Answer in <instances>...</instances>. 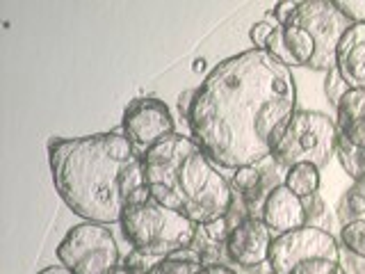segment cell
I'll return each instance as SVG.
<instances>
[{
	"label": "cell",
	"instance_id": "obj_1",
	"mask_svg": "<svg viewBox=\"0 0 365 274\" xmlns=\"http://www.w3.org/2000/svg\"><path fill=\"white\" fill-rule=\"evenodd\" d=\"M297 112L292 68L260 49L220 62L194 89L192 140L222 169L258 165L274 153Z\"/></svg>",
	"mask_w": 365,
	"mask_h": 274
},
{
	"label": "cell",
	"instance_id": "obj_2",
	"mask_svg": "<svg viewBox=\"0 0 365 274\" xmlns=\"http://www.w3.org/2000/svg\"><path fill=\"white\" fill-rule=\"evenodd\" d=\"M48 163L57 194L85 222L117 224L128 206L151 199L142 153L121 131L55 137Z\"/></svg>",
	"mask_w": 365,
	"mask_h": 274
},
{
	"label": "cell",
	"instance_id": "obj_3",
	"mask_svg": "<svg viewBox=\"0 0 365 274\" xmlns=\"http://www.w3.org/2000/svg\"><path fill=\"white\" fill-rule=\"evenodd\" d=\"M144 181L165 208L205 226L233 208V188L208 153L185 135H169L142 156Z\"/></svg>",
	"mask_w": 365,
	"mask_h": 274
},
{
	"label": "cell",
	"instance_id": "obj_4",
	"mask_svg": "<svg viewBox=\"0 0 365 274\" xmlns=\"http://www.w3.org/2000/svg\"><path fill=\"white\" fill-rule=\"evenodd\" d=\"M351 26L336 0H304L285 26H277L265 51L290 68L306 66L329 73L336 68L342 34Z\"/></svg>",
	"mask_w": 365,
	"mask_h": 274
},
{
	"label": "cell",
	"instance_id": "obj_5",
	"mask_svg": "<svg viewBox=\"0 0 365 274\" xmlns=\"http://www.w3.org/2000/svg\"><path fill=\"white\" fill-rule=\"evenodd\" d=\"M119 224L133 249L146 258H167L180 249H187L199 231V224L165 208L153 197L128 206Z\"/></svg>",
	"mask_w": 365,
	"mask_h": 274
},
{
	"label": "cell",
	"instance_id": "obj_6",
	"mask_svg": "<svg viewBox=\"0 0 365 274\" xmlns=\"http://www.w3.org/2000/svg\"><path fill=\"white\" fill-rule=\"evenodd\" d=\"M338 123L324 112L297 110L274 148L272 158L285 169L292 165H315L322 169L336 156Z\"/></svg>",
	"mask_w": 365,
	"mask_h": 274
},
{
	"label": "cell",
	"instance_id": "obj_7",
	"mask_svg": "<svg viewBox=\"0 0 365 274\" xmlns=\"http://www.w3.org/2000/svg\"><path fill=\"white\" fill-rule=\"evenodd\" d=\"M57 260L73 274H110L119 268V245L110 226L83 222L66 231L57 247Z\"/></svg>",
	"mask_w": 365,
	"mask_h": 274
},
{
	"label": "cell",
	"instance_id": "obj_8",
	"mask_svg": "<svg viewBox=\"0 0 365 274\" xmlns=\"http://www.w3.org/2000/svg\"><path fill=\"white\" fill-rule=\"evenodd\" d=\"M340 260V245L322 226H302L297 231L274 235L267 265L272 274H292L294 268L311 260Z\"/></svg>",
	"mask_w": 365,
	"mask_h": 274
},
{
	"label": "cell",
	"instance_id": "obj_9",
	"mask_svg": "<svg viewBox=\"0 0 365 274\" xmlns=\"http://www.w3.org/2000/svg\"><path fill=\"white\" fill-rule=\"evenodd\" d=\"M121 133L144 156L148 148L160 144L165 137L174 135V117H171V110L165 101L153 96L135 98L123 110Z\"/></svg>",
	"mask_w": 365,
	"mask_h": 274
},
{
	"label": "cell",
	"instance_id": "obj_10",
	"mask_svg": "<svg viewBox=\"0 0 365 274\" xmlns=\"http://www.w3.org/2000/svg\"><path fill=\"white\" fill-rule=\"evenodd\" d=\"M274 233L258 217H245V222L233 226L226 240V251L231 260L242 268H258L269 258Z\"/></svg>",
	"mask_w": 365,
	"mask_h": 274
},
{
	"label": "cell",
	"instance_id": "obj_11",
	"mask_svg": "<svg viewBox=\"0 0 365 274\" xmlns=\"http://www.w3.org/2000/svg\"><path fill=\"white\" fill-rule=\"evenodd\" d=\"M260 220L265 222V226L274 235H281L308 226V213L304 199L297 197L294 192H290L281 183V186H274L262 199Z\"/></svg>",
	"mask_w": 365,
	"mask_h": 274
},
{
	"label": "cell",
	"instance_id": "obj_12",
	"mask_svg": "<svg viewBox=\"0 0 365 274\" xmlns=\"http://www.w3.org/2000/svg\"><path fill=\"white\" fill-rule=\"evenodd\" d=\"M336 68L349 89H365V23H354L342 34L336 53Z\"/></svg>",
	"mask_w": 365,
	"mask_h": 274
},
{
	"label": "cell",
	"instance_id": "obj_13",
	"mask_svg": "<svg viewBox=\"0 0 365 274\" xmlns=\"http://www.w3.org/2000/svg\"><path fill=\"white\" fill-rule=\"evenodd\" d=\"M338 133L349 142L365 148V89H347V94L336 106Z\"/></svg>",
	"mask_w": 365,
	"mask_h": 274
},
{
	"label": "cell",
	"instance_id": "obj_14",
	"mask_svg": "<svg viewBox=\"0 0 365 274\" xmlns=\"http://www.w3.org/2000/svg\"><path fill=\"white\" fill-rule=\"evenodd\" d=\"M283 186L302 199L313 197V194H317V190H319V169L308 163L292 165L285 169Z\"/></svg>",
	"mask_w": 365,
	"mask_h": 274
},
{
	"label": "cell",
	"instance_id": "obj_15",
	"mask_svg": "<svg viewBox=\"0 0 365 274\" xmlns=\"http://www.w3.org/2000/svg\"><path fill=\"white\" fill-rule=\"evenodd\" d=\"M336 158L340 160L342 169H345L354 181L356 183L365 181V148L363 146H356L354 142H349L345 135L338 133Z\"/></svg>",
	"mask_w": 365,
	"mask_h": 274
},
{
	"label": "cell",
	"instance_id": "obj_16",
	"mask_svg": "<svg viewBox=\"0 0 365 274\" xmlns=\"http://www.w3.org/2000/svg\"><path fill=\"white\" fill-rule=\"evenodd\" d=\"M340 245L345 247L349 254L365 258V220H351L342 224L340 228Z\"/></svg>",
	"mask_w": 365,
	"mask_h": 274
},
{
	"label": "cell",
	"instance_id": "obj_17",
	"mask_svg": "<svg viewBox=\"0 0 365 274\" xmlns=\"http://www.w3.org/2000/svg\"><path fill=\"white\" fill-rule=\"evenodd\" d=\"M258 186H260V171L256 169V165L235 169L231 188H235L237 192H242V194H251V192L258 190Z\"/></svg>",
	"mask_w": 365,
	"mask_h": 274
},
{
	"label": "cell",
	"instance_id": "obj_18",
	"mask_svg": "<svg viewBox=\"0 0 365 274\" xmlns=\"http://www.w3.org/2000/svg\"><path fill=\"white\" fill-rule=\"evenodd\" d=\"M347 89L349 87H347L345 80H342L338 68H331V71L327 73V80H324V94H327V98L334 103V106H338L340 98L347 94Z\"/></svg>",
	"mask_w": 365,
	"mask_h": 274
},
{
	"label": "cell",
	"instance_id": "obj_19",
	"mask_svg": "<svg viewBox=\"0 0 365 274\" xmlns=\"http://www.w3.org/2000/svg\"><path fill=\"white\" fill-rule=\"evenodd\" d=\"M231 231H233V224L228 222V217H220V220H212L203 226L205 238L212 240V243H226Z\"/></svg>",
	"mask_w": 365,
	"mask_h": 274
},
{
	"label": "cell",
	"instance_id": "obj_20",
	"mask_svg": "<svg viewBox=\"0 0 365 274\" xmlns=\"http://www.w3.org/2000/svg\"><path fill=\"white\" fill-rule=\"evenodd\" d=\"M274 30H277V23H269V21H258L251 26L249 30V39L256 44V49L265 51L267 49V41L272 39Z\"/></svg>",
	"mask_w": 365,
	"mask_h": 274
},
{
	"label": "cell",
	"instance_id": "obj_21",
	"mask_svg": "<svg viewBox=\"0 0 365 274\" xmlns=\"http://www.w3.org/2000/svg\"><path fill=\"white\" fill-rule=\"evenodd\" d=\"M342 203L347 206V210H345V213H349V220H361V215H365V194H363L359 188L347 190V194H345V199H342Z\"/></svg>",
	"mask_w": 365,
	"mask_h": 274
},
{
	"label": "cell",
	"instance_id": "obj_22",
	"mask_svg": "<svg viewBox=\"0 0 365 274\" xmlns=\"http://www.w3.org/2000/svg\"><path fill=\"white\" fill-rule=\"evenodd\" d=\"M336 5L351 23H365V0H336Z\"/></svg>",
	"mask_w": 365,
	"mask_h": 274
},
{
	"label": "cell",
	"instance_id": "obj_23",
	"mask_svg": "<svg viewBox=\"0 0 365 274\" xmlns=\"http://www.w3.org/2000/svg\"><path fill=\"white\" fill-rule=\"evenodd\" d=\"M297 7H299L297 0H281V3L274 5L272 16H274V21H277V26H285V23H288L294 16Z\"/></svg>",
	"mask_w": 365,
	"mask_h": 274
},
{
	"label": "cell",
	"instance_id": "obj_24",
	"mask_svg": "<svg viewBox=\"0 0 365 274\" xmlns=\"http://www.w3.org/2000/svg\"><path fill=\"white\" fill-rule=\"evenodd\" d=\"M192 101H194V89L182 91V94L178 96V110H180V114H182V117H185V119H187V114H190Z\"/></svg>",
	"mask_w": 365,
	"mask_h": 274
},
{
	"label": "cell",
	"instance_id": "obj_25",
	"mask_svg": "<svg viewBox=\"0 0 365 274\" xmlns=\"http://www.w3.org/2000/svg\"><path fill=\"white\" fill-rule=\"evenodd\" d=\"M197 274H237V272L222 265V263H212V265H203Z\"/></svg>",
	"mask_w": 365,
	"mask_h": 274
},
{
	"label": "cell",
	"instance_id": "obj_26",
	"mask_svg": "<svg viewBox=\"0 0 365 274\" xmlns=\"http://www.w3.org/2000/svg\"><path fill=\"white\" fill-rule=\"evenodd\" d=\"M37 274H73V272L68 268H64V265H48V268L39 270Z\"/></svg>",
	"mask_w": 365,
	"mask_h": 274
},
{
	"label": "cell",
	"instance_id": "obj_27",
	"mask_svg": "<svg viewBox=\"0 0 365 274\" xmlns=\"http://www.w3.org/2000/svg\"><path fill=\"white\" fill-rule=\"evenodd\" d=\"M110 274H146V272H142V270H133V268H128V265H119V268H114Z\"/></svg>",
	"mask_w": 365,
	"mask_h": 274
},
{
	"label": "cell",
	"instance_id": "obj_28",
	"mask_svg": "<svg viewBox=\"0 0 365 274\" xmlns=\"http://www.w3.org/2000/svg\"><path fill=\"white\" fill-rule=\"evenodd\" d=\"M203 68H205V60H203V57H199V60H194V64H192V71H194V73H201Z\"/></svg>",
	"mask_w": 365,
	"mask_h": 274
},
{
	"label": "cell",
	"instance_id": "obj_29",
	"mask_svg": "<svg viewBox=\"0 0 365 274\" xmlns=\"http://www.w3.org/2000/svg\"><path fill=\"white\" fill-rule=\"evenodd\" d=\"M336 274H347V272H345V268H340V270H338Z\"/></svg>",
	"mask_w": 365,
	"mask_h": 274
}]
</instances>
